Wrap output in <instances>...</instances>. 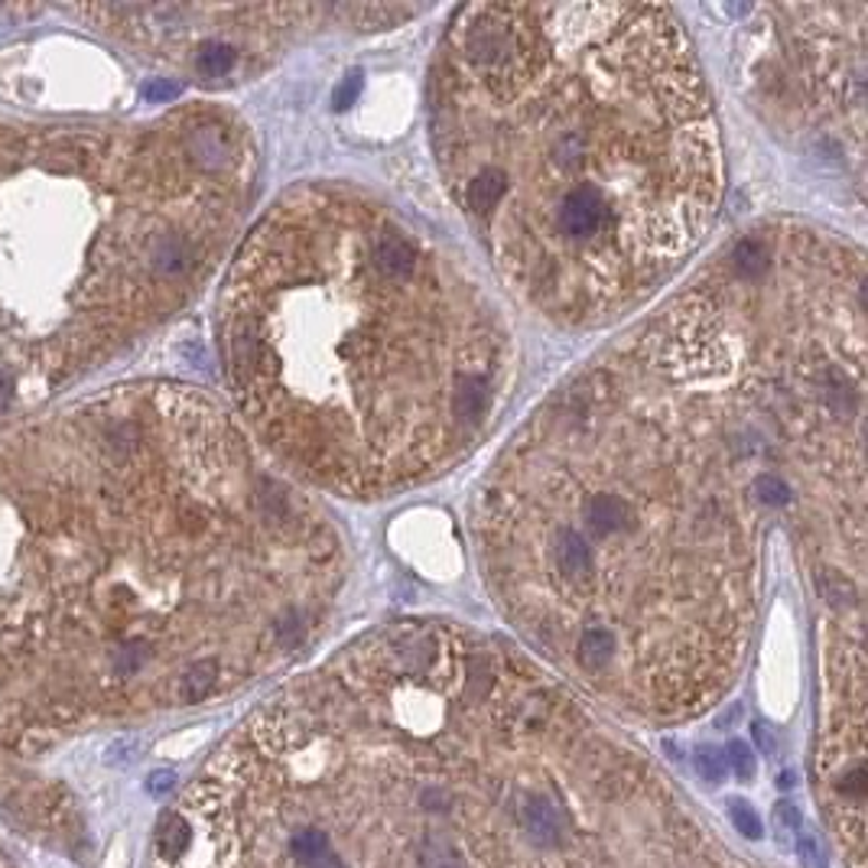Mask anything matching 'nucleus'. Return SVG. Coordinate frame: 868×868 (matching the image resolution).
Instances as JSON below:
<instances>
[{
	"label": "nucleus",
	"mask_w": 868,
	"mask_h": 868,
	"mask_svg": "<svg viewBox=\"0 0 868 868\" xmlns=\"http://www.w3.org/2000/svg\"><path fill=\"white\" fill-rule=\"evenodd\" d=\"M635 755L530 653L404 619L257 706L160 817L150 868H579Z\"/></svg>",
	"instance_id": "obj_3"
},
{
	"label": "nucleus",
	"mask_w": 868,
	"mask_h": 868,
	"mask_svg": "<svg viewBox=\"0 0 868 868\" xmlns=\"http://www.w3.org/2000/svg\"><path fill=\"white\" fill-rule=\"evenodd\" d=\"M742 26L735 59L748 105L863 193L868 3H765Z\"/></svg>",
	"instance_id": "obj_6"
},
{
	"label": "nucleus",
	"mask_w": 868,
	"mask_h": 868,
	"mask_svg": "<svg viewBox=\"0 0 868 868\" xmlns=\"http://www.w3.org/2000/svg\"><path fill=\"white\" fill-rule=\"evenodd\" d=\"M127 39L186 65L203 82H241L286 49L335 26H394L420 7L388 3H247V7H101Z\"/></svg>",
	"instance_id": "obj_7"
},
{
	"label": "nucleus",
	"mask_w": 868,
	"mask_h": 868,
	"mask_svg": "<svg viewBox=\"0 0 868 868\" xmlns=\"http://www.w3.org/2000/svg\"><path fill=\"white\" fill-rule=\"evenodd\" d=\"M732 820L745 840H761V820L748 804H732Z\"/></svg>",
	"instance_id": "obj_9"
},
{
	"label": "nucleus",
	"mask_w": 868,
	"mask_h": 868,
	"mask_svg": "<svg viewBox=\"0 0 868 868\" xmlns=\"http://www.w3.org/2000/svg\"><path fill=\"white\" fill-rule=\"evenodd\" d=\"M430 144L494 273L563 329L645 306L722 199L712 95L670 7H459L430 65Z\"/></svg>",
	"instance_id": "obj_4"
},
{
	"label": "nucleus",
	"mask_w": 868,
	"mask_h": 868,
	"mask_svg": "<svg viewBox=\"0 0 868 868\" xmlns=\"http://www.w3.org/2000/svg\"><path fill=\"white\" fill-rule=\"evenodd\" d=\"M345 576L326 508L193 388H121L3 439L0 751L283 670Z\"/></svg>",
	"instance_id": "obj_2"
},
{
	"label": "nucleus",
	"mask_w": 868,
	"mask_h": 868,
	"mask_svg": "<svg viewBox=\"0 0 868 868\" xmlns=\"http://www.w3.org/2000/svg\"><path fill=\"white\" fill-rule=\"evenodd\" d=\"M228 391L306 488L391 498L491 433L511 332L472 267L381 196L306 183L244 237L218 299Z\"/></svg>",
	"instance_id": "obj_5"
},
{
	"label": "nucleus",
	"mask_w": 868,
	"mask_h": 868,
	"mask_svg": "<svg viewBox=\"0 0 868 868\" xmlns=\"http://www.w3.org/2000/svg\"><path fill=\"white\" fill-rule=\"evenodd\" d=\"M866 257L768 218L566 378L475 491L491 599L566 683L683 722L745 663L774 540L863 606Z\"/></svg>",
	"instance_id": "obj_1"
},
{
	"label": "nucleus",
	"mask_w": 868,
	"mask_h": 868,
	"mask_svg": "<svg viewBox=\"0 0 868 868\" xmlns=\"http://www.w3.org/2000/svg\"><path fill=\"white\" fill-rule=\"evenodd\" d=\"M814 784L853 868H866V615L863 606L827 612L823 722Z\"/></svg>",
	"instance_id": "obj_8"
}]
</instances>
